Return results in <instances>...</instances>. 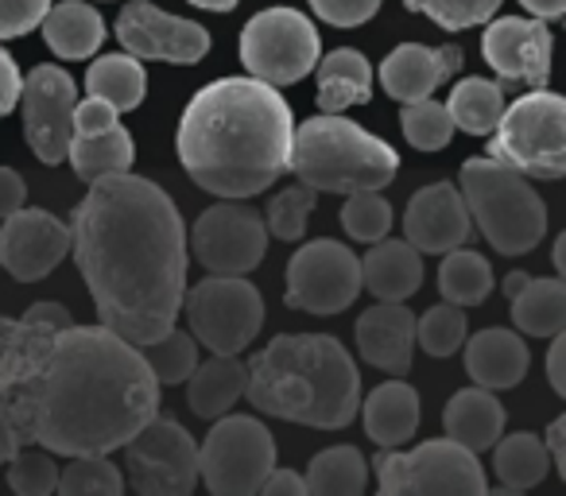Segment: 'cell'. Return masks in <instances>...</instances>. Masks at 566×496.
Returning <instances> with one entry per match:
<instances>
[{"mask_svg": "<svg viewBox=\"0 0 566 496\" xmlns=\"http://www.w3.org/2000/svg\"><path fill=\"white\" fill-rule=\"evenodd\" d=\"M71 249L102 326L148 346L179 318L187 292V225L164 187L133 171L90 182L74 205Z\"/></svg>", "mask_w": 566, "mask_h": 496, "instance_id": "1", "label": "cell"}, {"mask_svg": "<svg viewBox=\"0 0 566 496\" xmlns=\"http://www.w3.org/2000/svg\"><path fill=\"white\" fill-rule=\"evenodd\" d=\"M159 408V380L140 346L105 326H63L43 353L32 442L51 454H113Z\"/></svg>", "mask_w": 566, "mask_h": 496, "instance_id": "2", "label": "cell"}, {"mask_svg": "<svg viewBox=\"0 0 566 496\" xmlns=\"http://www.w3.org/2000/svg\"><path fill=\"white\" fill-rule=\"evenodd\" d=\"M295 117L275 86L221 78L202 86L179 120V159L195 187L218 198H252L292 163Z\"/></svg>", "mask_w": 566, "mask_h": 496, "instance_id": "3", "label": "cell"}, {"mask_svg": "<svg viewBox=\"0 0 566 496\" xmlns=\"http://www.w3.org/2000/svg\"><path fill=\"white\" fill-rule=\"evenodd\" d=\"M244 395L264 415L342 431L361 411V372L331 334H280L249 361Z\"/></svg>", "mask_w": 566, "mask_h": 496, "instance_id": "4", "label": "cell"}, {"mask_svg": "<svg viewBox=\"0 0 566 496\" xmlns=\"http://www.w3.org/2000/svg\"><path fill=\"white\" fill-rule=\"evenodd\" d=\"M295 179L311 190L326 194H354V190H380L396 179L400 156L392 144L365 133L361 125L338 117V113H318L292 136V163Z\"/></svg>", "mask_w": 566, "mask_h": 496, "instance_id": "5", "label": "cell"}, {"mask_svg": "<svg viewBox=\"0 0 566 496\" xmlns=\"http://www.w3.org/2000/svg\"><path fill=\"white\" fill-rule=\"evenodd\" d=\"M71 326V310L35 303L24 318H0V462L32 442V400L51 338Z\"/></svg>", "mask_w": 566, "mask_h": 496, "instance_id": "6", "label": "cell"}, {"mask_svg": "<svg viewBox=\"0 0 566 496\" xmlns=\"http://www.w3.org/2000/svg\"><path fill=\"white\" fill-rule=\"evenodd\" d=\"M462 198L470 218L501 256H524L547 233V205L520 171L501 159H465Z\"/></svg>", "mask_w": 566, "mask_h": 496, "instance_id": "7", "label": "cell"}, {"mask_svg": "<svg viewBox=\"0 0 566 496\" xmlns=\"http://www.w3.org/2000/svg\"><path fill=\"white\" fill-rule=\"evenodd\" d=\"M489 159H501L512 171L535 179L566 175V102L551 89H532L501 113L489 133Z\"/></svg>", "mask_w": 566, "mask_h": 496, "instance_id": "8", "label": "cell"}, {"mask_svg": "<svg viewBox=\"0 0 566 496\" xmlns=\"http://www.w3.org/2000/svg\"><path fill=\"white\" fill-rule=\"evenodd\" d=\"M377 488L385 496H485L489 481L478 454L454 439H434L411 454L388 450L377 462Z\"/></svg>", "mask_w": 566, "mask_h": 496, "instance_id": "9", "label": "cell"}, {"mask_svg": "<svg viewBox=\"0 0 566 496\" xmlns=\"http://www.w3.org/2000/svg\"><path fill=\"white\" fill-rule=\"evenodd\" d=\"M179 310L187 315L195 341H202L210 353H241L264 326V299L256 287L241 276H218V272L182 292Z\"/></svg>", "mask_w": 566, "mask_h": 496, "instance_id": "10", "label": "cell"}, {"mask_svg": "<svg viewBox=\"0 0 566 496\" xmlns=\"http://www.w3.org/2000/svg\"><path fill=\"white\" fill-rule=\"evenodd\" d=\"M275 465V442L252 415H221L198 446V481L213 496H252Z\"/></svg>", "mask_w": 566, "mask_h": 496, "instance_id": "11", "label": "cell"}, {"mask_svg": "<svg viewBox=\"0 0 566 496\" xmlns=\"http://www.w3.org/2000/svg\"><path fill=\"white\" fill-rule=\"evenodd\" d=\"M318 32L295 9H264L241 32V63L268 86H295L318 63Z\"/></svg>", "mask_w": 566, "mask_h": 496, "instance_id": "12", "label": "cell"}, {"mask_svg": "<svg viewBox=\"0 0 566 496\" xmlns=\"http://www.w3.org/2000/svg\"><path fill=\"white\" fill-rule=\"evenodd\" d=\"M125 473L144 496H187L198 485V446L187 426L151 415L125 442Z\"/></svg>", "mask_w": 566, "mask_h": 496, "instance_id": "13", "label": "cell"}, {"mask_svg": "<svg viewBox=\"0 0 566 496\" xmlns=\"http://www.w3.org/2000/svg\"><path fill=\"white\" fill-rule=\"evenodd\" d=\"M361 295V261L342 241H311L287 264V307L303 315H342Z\"/></svg>", "mask_w": 566, "mask_h": 496, "instance_id": "14", "label": "cell"}, {"mask_svg": "<svg viewBox=\"0 0 566 496\" xmlns=\"http://www.w3.org/2000/svg\"><path fill=\"white\" fill-rule=\"evenodd\" d=\"M195 261L206 272L218 276H249L268 253V229L264 218H256V210L241 205V198L233 202L210 205L202 218L195 221Z\"/></svg>", "mask_w": 566, "mask_h": 496, "instance_id": "15", "label": "cell"}, {"mask_svg": "<svg viewBox=\"0 0 566 496\" xmlns=\"http://www.w3.org/2000/svg\"><path fill=\"white\" fill-rule=\"evenodd\" d=\"M74 102H78V89H74V78L63 66H35V71L20 82L17 105L24 109L28 148L48 167L66 159V148H71V136H74V125H71Z\"/></svg>", "mask_w": 566, "mask_h": 496, "instance_id": "16", "label": "cell"}, {"mask_svg": "<svg viewBox=\"0 0 566 496\" xmlns=\"http://www.w3.org/2000/svg\"><path fill=\"white\" fill-rule=\"evenodd\" d=\"M71 253V225L48 210H12L0 218V268L20 284L48 279Z\"/></svg>", "mask_w": 566, "mask_h": 496, "instance_id": "17", "label": "cell"}, {"mask_svg": "<svg viewBox=\"0 0 566 496\" xmlns=\"http://www.w3.org/2000/svg\"><path fill=\"white\" fill-rule=\"evenodd\" d=\"M117 40L133 59H164L175 66H195L210 51V32L195 20L171 17L148 0H133L117 17Z\"/></svg>", "mask_w": 566, "mask_h": 496, "instance_id": "18", "label": "cell"}, {"mask_svg": "<svg viewBox=\"0 0 566 496\" xmlns=\"http://www.w3.org/2000/svg\"><path fill=\"white\" fill-rule=\"evenodd\" d=\"M551 35L547 20L504 17L493 20L481 35V55L504 82H527V86H547L551 78Z\"/></svg>", "mask_w": 566, "mask_h": 496, "instance_id": "19", "label": "cell"}, {"mask_svg": "<svg viewBox=\"0 0 566 496\" xmlns=\"http://www.w3.org/2000/svg\"><path fill=\"white\" fill-rule=\"evenodd\" d=\"M403 233L416 253H450L462 249L473 236V218L465 210V198L450 182H431V187L416 190L403 213Z\"/></svg>", "mask_w": 566, "mask_h": 496, "instance_id": "20", "label": "cell"}, {"mask_svg": "<svg viewBox=\"0 0 566 496\" xmlns=\"http://www.w3.org/2000/svg\"><path fill=\"white\" fill-rule=\"evenodd\" d=\"M462 71V48L447 43V48H423V43H403L380 63V86L396 102H419L431 97L447 78Z\"/></svg>", "mask_w": 566, "mask_h": 496, "instance_id": "21", "label": "cell"}, {"mask_svg": "<svg viewBox=\"0 0 566 496\" xmlns=\"http://www.w3.org/2000/svg\"><path fill=\"white\" fill-rule=\"evenodd\" d=\"M357 349L380 372H408L416 353V318L403 303H377L357 318Z\"/></svg>", "mask_w": 566, "mask_h": 496, "instance_id": "22", "label": "cell"}, {"mask_svg": "<svg viewBox=\"0 0 566 496\" xmlns=\"http://www.w3.org/2000/svg\"><path fill=\"white\" fill-rule=\"evenodd\" d=\"M465 346V372L473 377L478 388L489 392H501V388H516L527 377V341L512 330H478L473 338L462 341Z\"/></svg>", "mask_w": 566, "mask_h": 496, "instance_id": "23", "label": "cell"}, {"mask_svg": "<svg viewBox=\"0 0 566 496\" xmlns=\"http://www.w3.org/2000/svg\"><path fill=\"white\" fill-rule=\"evenodd\" d=\"M423 284V253H416L408 241H373L361 261V292L377 303H403Z\"/></svg>", "mask_w": 566, "mask_h": 496, "instance_id": "24", "label": "cell"}, {"mask_svg": "<svg viewBox=\"0 0 566 496\" xmlns=\"http://www.w3.org/2000/svg\"><path fill=\"white\" fill-rule=\"evenodd\" d=\"M244 384H249V365L237 353H213L187 377V408L198 419H221L244 395Z\"/></svg>", "mask_w": 566, "mask_h": 496, "instance_id": "25", "label": "cell"}, {"mask_svg": "<svg viewBox=\"0 0 566 496\" xmlns=\"http://www.w3.org/2000/svg\"><path fill=\"white\" fill-rule=\"evenodd\" d=\"M442 426H447V439L481 454L504 434V403L489 388H465L447 403Z\"/></svg>", "mask_w": 566, "mask_h": 496, "instance_id": "26", "label": "cell"}, {"mask_svg": "<svg viewBox=\"0 0 566 496\" xmlns=\"http://www.w3.org/2000/svg\"><path fill=\"white\" fill-rule=\"evenodd\" d=\"M361 408H365V434L385 450L408 442L419 426V395L403 380L377 384Z\"/></svg>", "mask_w": 566, "mask_h": 496, "instance_id": "27", "label": "cell"}, {"mask_svg": "<svg viewBox=\"0 0 566 496\" xmlns=\"http://www.w3.org/2000/svg\"><path fill=\"white\" fill-rule=\"evenodd\" d=\"M43 24V40L59 59H90L105 43V20L86 0H63L51 4Z\"/></svg>", "mask_w": 566, "mask_h": 496, "instance_id": "28", "label": "cell"}, {"mask_svg": "<svg viewBox=\"0 0 566 496\" xmlns=\"http://www.w3.org/2000/svg\"><path fill=\"white\" fill-rule=\"evenodd\" d=\"M318 109L342 113L349 105H365L373 97V66L361 51L338 48L318 59Z\"/></svg>", "mask_w": 566, "mask_h": 496, "instance_id": "29", "label": "cell"}, {"mask_svg": "<svg viewBox=\"0 0 566 496\" xmlns=\"http://www.w3.org/2000/svg\"><path fill=\"white\" fill-rule=\"evenodd\" d=\"M66 159H71L74 175L82 182H97L105 175L128 171L136 159V144L128 136L125 125H109L102 133H74L71 148H66Z\"/></svg>", "mask_w": 566, "mask_h": 496, "instance_id": "30", "label": "cell"}, {"mask_svg": "<svg viewBox=\"0 0 566 496\" xmlns=\"http://www.w3.org/2000/svg\"><path fill=\"white\" fill-rule=\"evenodd\" d=\"M512 318L527 338H555L566 330V287L555 276H527L512 295Z\"/></svg>", "mask_w": 566, "mask_h": 496, "instance_id": "31", "label": "cell"}, {"mask_svg": "<svg viewBox=\"0 0 566 496\" xmlns=\"http://www.w3.org/2000/svg\"><path fill=\"white\" fill-rule=\"evenodd\" d=\"M493 473L501 481L504 493H524V488H535L551 469V457L543 439L520 431V434H504L493 446Z\"/></svg>", "mask_w": 566, "mask_h": 496, "instance_id": "32", "label": "cell"}, {"mask_svg": "<svg viewBox=\"0 0 566 496\" xmlns=\"http://www.w3.org/2000/svg\"><path fill=\"white\" fill-rule=\"evenodd\" d=\"M86 94L102 97L117 113H133L144 102V94H148V74H144V66L133 55H105L97 63H90Z\"/></svg>", "mask_w": 566, "mask_h": 496, "instance_id": "33", "label": "cell"}, {"mask_svg": "<svg viewBox=\"0 0 566 496\" xmlns=\"http://www.w3.org/2000/svg\"><path fill=\"white\" fill-rule=\"evenodd\" d=\"M307 493L315 496H361L369 485V462L357 446H331L307 465Z\"/></svg>", "mask_w": 566, "mask_h": 496, "instance_id": "34", "label": "cell"}, {"mask_svg": "<svg viewBox=\"0 0 566 496\" xmlns=\"http://www.w3.org/2000/svg\"><path fill=\"white\" fill-rule=\"evenodd\" d=\"M493 292V268L485 256L470 253V249H450L442 253L439 268V295L454 307H481Z\"/></svg>", "mask_w": 566, "mask_h": 496, "instance_id": "35", "label": "cell"}, {"mask_svg": "<svg viewBox=\"0 0 566 496\" xmlns=\"http://www.w3.org/2000/svg\"><path fill=\"white\" fill-rule=\"evenodd\" d=\"M450 113V125L462 128L470 136H489L496 128L504 113V89L501 82H489V78H465L454 86L447 102Z\"/></svg>", "mask_w": 566, "mask_h": 496, "instance_id": "36", "label": "cell"}, {"mask_svg": "<svg viewBox=\"0 0 566 496\" xmlns=\"http://www.w3.org/2000/svg\"><path fill=\"white\" fill-rule=\"evenodd\" d=\"M55 493L63 496H120L125 493V473L105 454H74L71 465H59Z\"/></svg>", "mask_w": 566, "mask_h": 496, "instance_id": "37", "label": "cell"}, {"mask_svg": "<svg viewBox=\"0 0 566 496\" xmlns=\"http://www.w3.org/2000/svg\"><path fill=\"white\" fill-rule=\"evenodd\" d=\"M140 353L159 384H182L198 365V341H195V334H182L171 326V330L159 334L156 341L140 346Z\"/></svg>", "mask_w": 566, "mask_h": 496, "instance_id": "38", "label": "cell"}, {"mask_svg": "<svg viewBox=\"0 0 566 496\" xmlns=\"http://www.w3.org/2000/svg\"><path fill=\"white\" fill-rule=\"evenodd\" d=\"M400 128H403V136H408L411 148H419V151H439V148H447L450 136L458 133V128L450 125L447 105L431 102V97H419V102L403 105Z\"/></svg>", "mask_w": 566, "mask_h": 496, "instance_id": "39", "label": "cell"}, {"mask_svg": "<svg viewBox=\"0 0 566 496\" xmlns=\"http://www.w3.org/2000/svg\"><path fill=\"white\" fill-rule=\"evenodd\" d=\"M465 310L454 303H439L416 323V346L431 357H454L465 341Z\"/></svg>", "mask_w": 566, "mask_h": 496, "instance_id": "40", "label": "cell"}, {"mask_svg": "<svg viewBox=\"0 0 566 496\" xmlns=\"http://www.w3.org/2000/svg\"><path fill=\"white\" fill-rule=\"evenodd\" d=\"M342 229L354 241H380L392 229V205H388V198H380V190H354L342 205Z\"/></svg>", "mask_w": 566, "mask_h": 496, "instance_id": "41", "label": "cell"}, {"mask_svg": "<svg viewBox=\"0 0 566 496\" xmlns=\"http://www.w3.org/2000/svg\"><path fill=\"white\" fill-rule=\"evenodd\" d=\"M59 481V462L51 450H40L35 442L20 446L9 457V488L20 496H51Z\"/></svg>", "mask_w": 566, "mask_h": 496, "instance_id": "42", "label": "cell"}, {"mask_svg": "<svg viewBox=\"0 0 566 496\" xmlns=\"http://www.w3.org/2000/svg\"><path fill=\"white\" fill-rule=\"evenodd\" d=\"M315 198L318 190L311 187H287L268 202V213H264V229L280 241H300L307 233V218L315 210Z\"/></svg>", "mask_w": 566, "mask_h": 496, "instance_id": "43", "label": "cell"}, {"mask_svg": "<svg viewBox=\"0 0 566 496\" xmlns=\"http://www.w3.org/2000/svg\"><path fill=\"white\" fill-rule=\"evenodd\" d=\"M403 4L411 12H423L427 20H434L447 32H465L473 24H485L501 9V0H403Z\"/></svg>", "mask_w": 566, "mask_h": 496, "instance_id": "44", "label": "cell"}, {"mask_svg": "<svg viewBox=\"0 0 566 496\" xmlns=\"http://www.w3.org/2000/svg\"><path fill=\"white\" fill-rule=\"evenodd\" d=\"M51 0H0V40H20L48 17Z\"/></svg>", "mask_w": 566, "mask_h": 496, "instance_id": "45", "label": "cell"}, {"mask_svg": "<svg viewBox=\"0 0 566 496\" xmlns=\"http://www.w3.org/2000/svg\"><path fill=\"white\" fill-rule=\"evenodd\" d=\"M311 9L318 12V20L334 28H357L377 17L380 0H311Z\"/></svg>", "mask_w": 566, "mask_h": 496, "instance_id": "46", "label": "cell"}, {"mask_svg": "<svg viewBox=\"0 0 566 496\" xmlns=\"http://www.w3.org/2000/svg\"><path fill=\"white\" fill-rule=\"evenodd\" d=\"M71 125H74V133H102V128L117 125V109L105 105L102 97H86V102H74Z\"/></svg>", "mask_w": 566, "mask_h": 496, "instance_id": "47", "label": "cell"}, {"mask_svg": "<svg viewBox=\"0 0 566 496\" xmlns=\"http://www.w3.org/2000/svg\"><path fill=\"white\" fill-rule=\"evenodd\" d=\"M20 71H17V59L9 51H0V117H9L20 102Z\"/></svg>", "mask_w": 566, "mask_h": 496, "instance_id": "48", "label": "cell"}, {"mask_svg": "<svg viewBox=\"0 0 566 496\" xmlns=\"http://www.w3.org/2000/svg\"><path fill=\"white\" fill-rule=\"evenodd\" d=\"M260 493H264V496H307V481H303L300 473L272 465V469H268V477L260 481Z\"/></svg>", "mask_w": 566, "mask_h": 496, "instance_id": "49", "label": "cell"}, {"mask_svg": "<svg viewBox=\"0 0 566 496\" xmlns=\"http://www.w3.org/2000/svg\"><path fill=\"white\" fill-rule=\"evenodd\" d=\"M24 198H28V187H24V179H20V171L0 167V218H9L12 210H20Z\"/></svg>", "mask_w": 566, "mask_h": 496, "instance_id": "50", "label": "cell"}, {"mask_svg": "<svg viewBox=\"0 0 566 496\" xmlns=\"http://www.w3.org/2000/svg\"><path fill=\"white\" fill-rule=\"evenodd\" d=\"M563 353H566V341L563 334L551 338V353H547V380L558 395H566V369H563Z\"/></svg>", "mask_w": 566, "mask_h": 496, "instance_id": "51", "label": "cell"}, {"mask_svg": "<svg viewBox=\"0 0 566 496\" xmlns=\"http://www.w3.org/2000/svg\"><path fill=\"white\" fill-rule=\"evenodd\" d=\"M563 439H566V419H555V423H551L547 442H543V446H547L551 465H555V469L566 477V446H563Z\"/></svg>", "mask_w": 566, "mask_h": 496, "instance_id": "52", "label": "cell"}, {"mask_svg": "<svg viewBox=\"0 0 566 496\" xmlns=\"http://www.w3.org/2000/svg\"><path fill=\"white\" fill-rule=\"evenodd\" d=\"M535 20H558L566 12V0H520Z\"/></svg>", "mask_w": 566, "mask_h": 496, "instance_id": "53", "label": "cell"}, {"mask_svg": "<svg viewBox=\"0 0 566 496\" xmlns=\"http://www.w3.org/2000/svg\"><path fill=\"white\" fill-rule=\"evenodd\" d=\"M187 4H195V9H210V12H233L241 0H187Z\"/></svg>", "mask_w": 566, "mask_h": 496, "instance_id": "54", "label": "cell"}, {"mask_svg": "<svg viewBox=\"0 0 566 496\" xmlns=\"http://www.w3.org/2000/svg\"><path fill=\"white\" fill-rule=\"evenodd\" d=\"M524 284H527V272H509V276H504V295L512 299Z\"/></svg>", "mask_w": 566, "mask_h": 496, "instance_id": "55", "label": "cell"}]
</instances>
